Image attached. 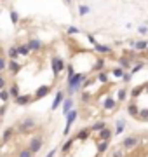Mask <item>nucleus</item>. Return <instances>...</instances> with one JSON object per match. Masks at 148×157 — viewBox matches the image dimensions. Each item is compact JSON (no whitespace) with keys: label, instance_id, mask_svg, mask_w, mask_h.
<instances>
[{"label":"nucleus","instance_id":"5701e85b","mask_svg":"<svg viewBox=\"0 0 148 157\" xmlns=\"http://www.w3.org/2000/svg\"><path fill=\"white\" fill-rule=\"evenodd\" d=\"M7 54H9V58H11V59H16V58L19 56V52H18V47H11V49L7 51Z\"/></svg>","mask_w":148,"mask_h":157},{"label":"nucleus","instance_id":"393cba45","mask_svg":"<svg viewBox=\"0 0 148 157\" xmlns=\"http://www.w3.org/2000/svg\"><path fill=\"white\" fill-rule=\"evenodd\" d=\"M103 128H106V122H101V121H99V122H96V124L91 128V131H101Z\"/></svg>","mask_w":148,"mask_h":157},{"label":"nucleus","instance_id":"a18cd8bd","mask_svg":"<svg viewBox=\"0 0 148 157\" xmlns=\"http://www.w3.org/2000/svg\"><path fill=\"white\" fill-rule=\"evenodd\" d=\"M4 86H5V80L0 77V89H4Z\"/></svg>","mask_w":148,"mask_h":157},{"label":"nucleus","instance_id":"1a4fd4ad","mask_svg":"<svg viewBox=\"0 0 148 157\" xmlns=\"http://www.w3.org/2000/svg\"><path fill=\"white\" fill-rule=\"evenodd\" d=\"M49 91H51V87H49V86H42V87H38V89H37L35 98H37V100H40V98H44V96L49 93Z\"/></svg>","mask_w":148,"mask_h":157},{"label":"nucleus","instance_id":"9d476101","mask_svg":"<svg viewBox=\"0 0 148 157\" xmlns=\"http://www.w3.org/2000/svg\"><path fill=\"white\" fill-rule=\"evenodd\" d=\"M9 70L12 72V73H19V70H21V65L18 63L16 59H11V61H9Z\"/></svg>","mask_w":148,"mask_h":157},{"label":"nucleus","instance_id":"4be33fe9","mask_svg":"<svg viewBox=\"0 0 148 157\" xmlns=\"http://www.w3.org/2000/svg\"><path fill=\"white\" fill-rule=\"evenodd\" d=\"M89 12H91L89 5H78V14L80 16H85V14H89Z\"/></svg>","mask_w":148,"mask_h":157},{"label":"nucleus","instance_id":"f704fd0d","mask_svg":"<svg viewBox=\"0 0 148 157\" xmlns=\"http://www.w3.org/2000/svg\"><path fill=\"white\" fill-rule=\"evenodd\" d=\"M143 89H145V86H140V87H136V89H134V91H133V98H134V96H140V93H141V91H143Z\"/></svg>","mask_w":148,"mask_h":157},{"label":"nucleus","instance_id":"7ed1b4c3","mask_svg":"<svg viewBox=\"0 0 148 157\" xmlns=\"http://www.w3.org/2000/svg\"><path fill=\"white\" fill-rule=\"evenodd\" d=\"M75 119H77V110H70V112L66 114V128H64V136L70 133V128H71V124L75 122Z\"/></svg>","mask_w":148,"mask_h":157},{"label":"nucleus","instance_id":"aec40b11","mask_svg":"<svg viewBox=\"0 0 148 157\" xmlns=\"http://www.w3.org/2000/svg\"><path fill=\"white\" fill-rule=\"evenodd\" d=\"M9 96H11V98L19 96V87L16 86V84H12V86H11V89H9Z\"/></svg>","mask_w":148,"mask_h":157},{"label":"nucleus","instance_id":"4468645a","mask_svg":"<svg viewBox=\"0 0 148 157\" xmlns=\"http://www.w3.org/2000/svg\"><path fill=\"white\" fill-rule=\"evenodd\" d=\"M94 47H96V51L98 52H105V54H108V52H112V47H108V45H101V44H94Z\"/></svg>","mask_w":148,"mask_h":157},{"label":"nucleus","instance_id":"4c0bfd02","mask_svg":"<svg viewBox=\"0 0 148 157\" xmlns=\"http://www.w3.org/2000/svg\"><path fill=\"white\" fill-rule=\"evenodd\" d=\"M140 33H141V35H146V33H148V25H145V26H140Z\"/></svg>","mask_w":148,"mask_h":157},{"label":"nucleus","instance_id":"0eeeda50","mask_svg":"<svg viewBox=\"0 0 148 157\" xmlns=\"http://www.w3.org/2000/svg\"><path fill=\"white\" fill-rule=\"evenodd\" d=\"M63 98H64V93H63V91H58V93H56V98H54V103H52V107H51V110H56V108L61 105Z\"/></svg>","mask_w":148,"mask_h":157},{"label":"nucleus","instance_id":"09e8293b","mask_svg":"<svg viewBox=\"0 0 148 157\" xmlns=\"http://www.w3.org/2000/svg\"><path fill=\"white\" fill-rule=\"evenodd\" d=\"M5 114V107H0V115H4Z\"/></svg>","mask_w":148,"mask_h":157},{"label":"nucleus","instance_id":"f3484780","mask_svg":"<svg viewBox=\"0 0 148 157\" xmlns=\"http://www.w3.org/2000/svg\"><path fill=\"white\" fill-rule=\"evenodd\" d=\"M18 52H19V56H28L30 54L28 44H26V45H18Z\"/></svg>","mask_w":148,"mask_h":157},{"label":"nucleus","instance_id":"bb28decb","mask_svg":"<svg viewBox=\"0 0 148 157\" xmlns=\"http://www.w3.org/2000/svg\"><path fill=\"white\" fill-rule=\"evenodd\" d=\"M9 14H11V21H12V25H18V21H19V14H18L16 11H11Z\"/></svg>","mask_w":148,"mask_h":157},{"label":"nucleus","instance_id":"412c9836","mask_svg":"<svg viewBox=\"0 0 148 157\" xmlns=\"http://www.w3.org/2000/svg\"><path fill=\"white\" fill-rule=\"evenodd\" d=\"M113 107H115V100L108 96V98H106V100H105V108H106V110H112Z\"/></svg>","mask_w":148,"mask_h":157},{"label":"nucleus","instance_id":"f03ea898","mask_svg":"<svg viewBox=\"0 0 148 157\" xmlns=\"http://www.w3.org/2000/svg\"><path fill=\"white\" fill-rule=\"evenodd\" d=\"M51 66H52L54 75H58L61 70H64V61L59 56H54V58H52V61H51Z\"/></svg>","mask_w":148,"mask_h":157},{"label":"nucleus","instance_id":"79ce46f5","mask_svg":"<svg viewBox=\"0 0 148 157\" xmlns=\"http://www.w3.org/2000/svg\"><path fill=\"white\" fill-rule=\"evenodd\" d=\"M124 82H129V80H131V73H124Z\"/></svg>","mask_w":148,"mask_h":157},{"label":"nucleus","instance_id":"8fccbe9b","mask_svg":"<svg viewBox=\"0 0 148 157\" xmlns=\"http://www.w3.org/2000/svg\"><path fill=\"white\" fill-rule=\"evenodd\" d=\"M66 4H71V0H66Z\"/></svg>","mask_w":148,"mask_h":157},{"label":"nucleus","instance_id":"ddd939ff","mask_svg":"<svg viewBox=\"0 0 148 157\" xmlns=\"http://www.w3.org/2000/svg\"><path fill=\"white\" fill-rule=\"evenodd\" d=\"M99 136H101V140H110V138H112V129L103 128L101 131H99Z\"/></svg>","mask_w":148,"mask_h":157},{"label":"nucleus","instance_id":"6e6552de","mask_svg":"<svg viewBox=\"0 0 148 157\" xmlns=\"http://www.w3.org/2000/svg\"><path fill=\"white\" fill-rule=\"evenodd\" d=\"M14 101H16V105H26V103L31 101V98L26 96V94H19V96H16L14 98Z\"/></svg>","mask_w":148,"mask_h":157},{"label":"nucleus","instance_id":"a211bd4d","mask_svg":"<svg viewBox=\"0 0 148 157\" xmlns=\"http://www.w3.org/2000/svg\"><path fill=\"white\" fill-rule=\"evenodd\" d=\"M134 49H138V51H143V49H146L148 47V42L146 40H140V42H134Z\"/></svg>","mask_w":148,"mask_h":157},{"label":"nucleus","instance_id":"c03bdc74","mask_svg":"<svg viewBox=\"0 0 148 157\" xmlns=\"http://www.w3.org/2000/svg\"><path fill=\"white\" fill-rule=\"evenodd\" d=\"M89 98H91V96H89V93H82V100H84V101H87Z\"/></svg>","mask_w":148,"mask_h":157},{"label":"nucleus","instance_id":"de8ad7c7","mask_svg":"<svg viewBox=\"0 0 148 157\" xmlns=\"http://www.w3.org/2000/svg\"><path fill=\"white\" fill-rule=\"evenodd\" d=\"M54 154H56V152H54V150H51V152H49V154H47L45 157H54Z\"/></svg>","mask_w":148,"mask_h":157},{"label":"nucleus","instance_id":"dca6fc26","mask_svg":"<svg viewBox=\"0 0 148 157\" xmlns=\"http://www.w3.org/2000/svg\"><path fill=\"white\" fill-rule=\"evenodd\" d=\"M127 112H129V115H133V117H138V114H140V108H138V105H129L127 107Z\"/></svg>","mask_w":148,"mask_h":157},{"label":"nucleus","instance_id":"a878e982","mask_svg":"<svg viewBox=\"0 0 148 157\" xmlns=\"http://www.w3.org/2000/svg\"><path fill=\"white\" fill-rule=\"evenodd\" d=\"M138 117H140V121H148V108H143V110H140Z\"/></svg>","mask_w":148,"mask_h":157},{"label":"nucleus","instance_id":"2eb2a0df","mask_svg":"<svg viewBox=\"0 0 148 157\" xmlns=\"http://www.w3.org/2000/svg\"><path fill=\"white\" fill-rule=\"evenodd\" d=\"M89 133H91V129H82V131H78L77 133V140H87L89 138Z\"/></svg>","mask_w":148,"mask_h":157},{"label":"nucleus","instance_id":"9b49d317","mask_svg":"<svg viewBox=\"0 0 148 157\" xmlns=\"http://www.w3.org/2000/svg\"><path fill=\"white\" fill-rule=\"evenodd\" d=\"M71 107H73V100H71V98H66V100L63 101V115L68 114L71 110Z\"/></svg>","mask_w":148,"mask_h":157},{"label":"nucleus","instance_id":"423d86ee","mask_svg":"<svg viewBox=\"0 0 148 157\" xmlns=\"http://www.w3.org/2000/svg\"><path fill=\"white\" fill-rule=\"evenodd\" d=\"M37 124L33 119H26V121H23L21 124H19V131H30V129H33Z\"/></svg>","mask_w":148,"mask_h":157},{"label":"nucleus","instance_id":"20e7f679","mask_svg":"<svg viewBox=\"0 0 148 157\" xmlns=\"http://www.w3.org/2000/svg\"><path fill=\"white\" fill-rule=\"evenodd\" d=\"M42 143H44V140L40 138V136H37V138H33V140L30 142V147H28V149L31 150V154H37L38 150L42 149Z\"/></svg>","mask_w":148,"mask_h":157},{"label":"nucleus","instance_id":"2f4dec72","mask_svg":"<svg viewBox=\"0 0 148 157\" xmlns=\"http://www.w3.org/2000/svg\"><path fill=\"white\" fill-rule=\"evenodd\" d=\"M0 100L7 101L9 100V91H4V89H2V91H0Z\"/></svg>","mask_w":148,"mask_h":157},{"label":"nucleus","instance_id":"7c9ffc66","mask_svg":"<svg viewBox=\"0 0 148 157\" xmlns=\"http://www.w3.org/2000/svg\"><path fill=\"white\" fill-rule=\"evenodd\" d=\"M31 155H33V154H31V150H30V149L21 150V152H19V157H31Z\"/></svg>","mask_w":148,"mask_h":157},{"label":"nucleus","instance_id":"e433bc0d","mask_svg":"<svg viewBox=\"0 0 148 157\" xmlns=\"http://www.w3.org/2000/svg\"><path fill=\"white\" fill-rule=\"evenodd\" d=\"M71 143H73V140H68V142L64 143V145H63V152H68V150H70Z\"/></svg>","mask_w":148,"mask_h":157},{"label":"nucleus","instance_id":"ea45409f","mask_svg":"<svg viewBox=\"0 0 148 157\" xmlns=\"http://www.w3.org/2000/svg\"><path fill=\"white\" fill-rule=\"evenodd\" d=\"M103 65H105V61H103V59H99V61H98V65H96L94 68H96V70H101V68H103Z\"/></svg>","mask_w":148,"mask_h":157},{"label":"nucleus","instance_id":"6ab92c4d","mask_svg":"<svg viewBox=\"0 0 148 157\" xmlns=\"http://www.w3.org/2000/svg\"><path fill=\"white\" fill-rule=\"evenodd\" d=\"M108 142H110V140H101V143L98 145V152H99V154H103V152L108 150Z\"/></svg>","mask_w":148,"mask_h":157},{"label":"nucleus","instance_id":"a19ab883","mask_svg":"<svg viewBox=\"0 0 148 157\" xmlns=\"http://www.w3.org/2000/svg\"><path fill=\"white\" fill-rule=\"evenodd\" d=\"M73 73H75V72H73V66H68V78L73 77Z\"/></svg>","mask_w":148,"mask_h":157},{"label":"nucleus","instance_id":"b1692460","mask_svg":"<svg viewBox=\"0 0 148 157\" xmlns=\"http://www.w3.org/2000/svg\"><path fill=\"white\" fill-rule=\"evenodd\" d=\"M12 133H14V129H12V128L5 129V131H4V138H2V140H4V142H9V140H11V136H12Z\"/></svg>","mask_w":148,"mask_h":157},{"label":"nucleus","instance_id":"f8f14e48","mask_svg":"<svg viewBox=\"0 0 148 157\" xmlns=\"http://www.w3.org/2000/svg\"><path fill=\"white\" fill-rule=\"evenodd\" d=\"M28 47H30V51H38L40 47H42V42L37 40V38H31V40L28 42Z\"/></svg>","mask_w":148,"mask_h":157},{"label":"nucleus","instance_id":"72a5a7b5","mask_svg":"<svg viewBox=\"0 0 148 157\" xmlns=\"http://www.w3.org/2000/svg\"><path fill=\"white\" fill-rule=\"evenodd\" d=\"M68 33L70 35H77V33H80V30L75 28V26H68Z\"/></svg>","mask_w":148,"mask_h":157},{"label":"nucleus","instance_id":"49530a36","mask_svg":"<svg viewBox=\"0 0 148 157\" xmlns=\"http://www.w3.org/2000/svg\"><path fill=\"white\" fill-rule=\"evenodd\" d=\"M89 42H91L92 45H94V44H96V38H94V37H92V35H89Z\"/></svg>","mask_w":148,"mask_h":157},{"label":"nucleus","instance_id":"c756f323","mask_svg":"<svg viewBox=\"0 0 148 157\" xmlns=\"http://www.w3.org/2000/svg\"><path fill=\"white\" fill-rule=\"evenodd\" d=\"M113 75H115V77H124V68H122V66H120V68H115V70H113Z\"/></svg>","mask_w":148,"mask_h":157},{"label":"nucleus","instance_id":"37998d69","mask_svg":"<svg viewBox=\"0 0 148 157\" xmlns=\"http://www.w3.org/2000/svg\"><path fill=\"white\" fill-rule=\"evenodd\" d=\"M140 70H141V65H136L133 70H131V73H136V72H140Z\"/></svg>","mask_w":148,"mask_h":157},{"label":"nucleus","instance_id":"473e14b6","mask_svg":"<svg viewBox=\"0 0 148 157\" xmlns=\"http://www.w3.org/2000/svg\"><path fill=\"white\" fill-rule=\"evenodd\" d=\"M119 63H120V66H122V68H129V61H127L126 58H120Z\"/></svg>","mask_w":148,"mask_h":157},{"label":"nucleus","instance_id":"39448f33","mask_svg":"<svg viewBox=\"0 0 148 157\" xmlns=\"http://www.w3.org/2000/svg\"><path fill=\"white\" fill-rule=\"evenodd\" d=\"M136 143H138V138H136V136H127V138H124V142H122V147L129 150V149H134Z\"/></svg>","mask_w":148,"mask_h":157},{"label":"nucleus","instance_id":"c9c22d12","mask_svg":"<svg viewBox=\"0 0 148 157\" xmlns=\"http://www.w3.org/2000/svg\"><path fill=\"white\" fill-rule=\"evenodd\" d=\"M117 94H119V101H124V100H126V94H127V93L124 91V89H120Z\"/></svg>","mask_w":148,"mask_h":157},{"label":"nucleus","instance_id":"c85d7f7f","mask_svg":"<svg viewBox=\"0 0 148 157\" xmlns=\"http://www.w3.org/2000/svg\"><path fill=\"white\" fill-rule=\"evenodd\" d=\"M98 80L99 82H103V84H106V82H108V75H106L105 72H101V73L98 75Z\"/></svg>","mask_w":148,"mask_h":157},{"label":"nucleus","instance_id":"f257e3e1","mask_svg":"<svg viewBox=\"0 0 148 157\" xmlns=\"http://www.w3.org/2000/svg\"><path fill=\"white\" fill-rule=\"evenodd\" d=\"M84 78H85L84 73H73V77L68 78V87H70V93L78 91V87L84 84Z\"/></svg>","mask_w":148,"mask_h":157},{"label":"nucleus","instance_id":"cd10ccee","mask_svg":"<svg viewBox=\"0 0 148 157\" xmlns=\"http://www.w3.org/2000/svg\"><path fill=\"white\" fill-rule=\"evenodd\" d=\"M124 129H126V122H124V121H119V122H117V135H120Z\"/></svg>","mask_w":148,"mask_h":157},{"label":"nucleus","instance_id":"58836bf2","mask_svg":"<svg viewBox=\"0 0 148 157\" xmlns=\"http://www.w3.org/2000/svg\"><path fill=\"white\" fill-rule=\"evenodd\" d=\"M5 66H7V65H5V59H4V58L0 56V72L4 70V68H5Z\"/></svg>","mask_w":148,"mask_h":157}]
</instances>
